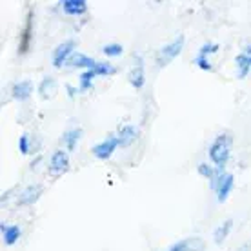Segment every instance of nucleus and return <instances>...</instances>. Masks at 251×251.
Masks as SVG:
<instances>
[{
	"mask_svg": "<svg viewBox=\"0 0 251 251\" xmlns=\"http://www.w3.org/2000/svg\"><path fill=\"white\" fill-rule=\"evenodd\" d=\"M75 48H76V42L73 38H69V40H64L62 44H58L55 50H53V66L55 68H62V66H68L69 58L75 55Z\"/></svg>",
	"mask_w": 251,
	"mask_h": 251,
	"instance_id": "4",
	"label": "nucleus"
},
{
	"mask_svg": "<svg viewBox=\"0 0 251 251\" xmlns=\"http://www.w3.org/2000/svg\"><path fill=\"white\" fill-rule=\"evenodd\" d=\"M242 53H244L246 57H250V58H251V44L244 46V50H242Z\"/></svg>",
	"mask_w": 251,
	"mask_h": 251,
	"instance_id": "28",
	"label": "nucleus"
},
{
	"mask_svg": "<svg viewBox=\"0 0 251 251\" xmlns=\"http://www.w3.org/2000/svg\"><path fill=\"white\" fill-rule=\"evenodd\" d=\"M115 71H117V69H115L113 64H109V62H100V60H99V62H97V66L93 68V73H95L97 76L113 75Z\"/></svg>",
	"mask_w": 251,
	"mask_h": 251,
	"instance_id": "21",
	"label": "nucleus"
},
{
	"mask_svg": "<svg viewBox=\"0 0 251 251\" xmlns=\"http://www.w3.org/2000/svg\"><path fill=\"white\" fill-rule=\"evenodd\" d=\"M204 250H206V242L201 237L180 239L168 248V251H204Z\"/></svg>",
	"mask_w": 251,
	"mask_h": 251,
	"instance_id": "8",
	"label": "nucleus"
},
{
	"mask_svg": "<svg viewBox=\"0 0 251 251\" xmlns=\"http://www.w3.org/2000/svg\"><path fill=\"white\" fill-rule=\"evenodd\" d=\"M231 144H233V138L227 133L217 135L215 140L211 142L209 150H207V155H209V160L213 162V166L217 170H222V171L226 170L229 157H231Z\"/></svg>",
	"mask_w": 251,
	"mask_h": 251,
	"instance_id": "1",
	"label": "nucleus"
},
{
	"mask_svg": "<svg viewBox=\"0 0 251 251\" xmlns=\"http://www.w3.org/2000/svg\"><path fill=\"white\" fill-rule=\"evenodd\" d=\"M233 186H235V176L227 171L219 170L217 175H215L213 180H209V188L217 193V201L219 202H226L229 193L233 191Z\"/></svg>",
	"mask_w": 251,
	"mask_h": 251,
	"instance_id": "2",
	"label": "nucleus"
},
{
	"mask_svg": "<svg viewBox=\"0 0 251 251\" xmlns=\"http://www.w3.org/2000/svg\"><path fill=\"white\" fill-rule=\"evenodd\" d=\"M127 80L135 89H142L146 84V73H144V64H142V57L135 55V66L129 69L127 73Z\"/></svg>",
	"mask_w": 251,
	"mask_h": 251,
	"instance_id": "9",
	"label": "nucleus"
},
{
	"mask_svg": "<svg viewBox=\"0 0 251 251\" xmlns=\"http://www.w3.org/2000/svg\"><path fill=\"white\" fill-rule=\"evenodd\" d=\"M33 93V82L31 80H19L13 84L11 88V97L15 100L25 102Z\"/></svg>",
	"mask_w": 251,
	"mask_h": 251,
	"instance_id": "13",
	"label": "nucleus"
},
{
	"mask_svg": "<svg viewBox=\"0 0 251 251\" xmlns=\"http://www.w3.org/2000/svg\"><path fill=\"white\" fill-rule=\"evenodd\" d=\"M217 168L215 166H209L207 162H201L199 164V175L204 176V178H207V180H213L215 175H217Z\"/></svg>",
	"mask_w": 251,
	"mask_h": 251,
	"instance_id": "24",
	"label": "nucleus"
},
{
	"mask_svg": "<svg viewBox=\"0 0 251 251\" xmlns=\"http://www.w3.org/2000/svg\"><path fill=\"white\" fill-rule=\"evenodd\" d=\"M219 44H215V42H204V44L199 48V53L197 55H201V57H206L209 58L211 55H215V53H219Z\"/></svg>",
	"mask_w": 251,
	"mask_h": 251,
	"instance_id": "23",
	"label": "nucleus"
},
{
	"mask_svg": "<svg viewBox=\"0 0 251 251\" xmlns=\"http://www.w3.org/2000/svg\"><path fill=\"white\" fill-rule=\"evenodd\" d=\"M19 151L22 155H29L31 153V142H29V135L22 133L19 138Z\"/></svg>",
	"mask_w": 251,
	"mask_h": 251,
	"instance_id": "25",
	"label": "nucleus"
},
{
	"mask_svg": "<svg viewBox=\"0 0 251 251\" xmlns=\"http://www.w3.org/2000/svg\"><path fill=\"white\" fill-rule=\"evenodd\" d=\"M66 89H68V97H69V99H75L76 93L80 91V89H78V86H76V88H75V86H69V84H68V86H66Z\"/></svg>",
	"mask_w": 251,
	"mask_h": 251,
	"instance_id": "27",
	"label": "nucleus"
},
{
	"mask_svg": "<svg viewBox=\"0 0 251 251\" xmlns=\"http://www.w3.org/2000/svg\"><path fill=\"white\" fill-rule=\"evenodd\" d=\"M99 60H95V58L88 57V55H84V53H75L73 57L69 58L68 66L69 68H82L84 71H88V69H93L97 66Z\"/></svg>",
	"mask_w": 251,
	"mask_h": 251,
	"instance_id": "17",
	"label": "nucleus"
},
{
	"mask_svg": "<svg viewBox=\"0 0 251 251\" xmlns=\"http://www.w3.org/2000/svg\"><path fill=\"white\" fill-rule=\"evenodd\" d=\"M0 233H2V240L6 246H15L22 237V229L17 224H7V222H0Z\"/></svg>",
	"mask_w": 251,
	"mask_h": 251,
	"instance_id": "11",
	"label": "nucleus"
},
{
	"mask_svg": "<svg viewBox=\"0 0 251 251\" xmlns=\"http://www.w3.org/2000/svg\"><path fill=\"white\" fill-rule=\"evenodd\" d=\"M102 53L106 55V57L109 58H115V57H120L122 53H124V48H122V44H117V42H111V44H106L102 46Z\"/></svg>",
	"mask_w": 251,
	"mask_h": 251,
	"instance_id": "22",
	"label": "nucleus"
},
{
	"mask_svg": "<svg viewBox=\"0 0 251 251\" xmlns=\"http://www.w3.org/2000/svg\"><path fill=\"white\" fill-rule=\"evenodd\" d=\"M184 44H186V37L184 35H176L171 42H168L166 46H162L158 50L157 55V64L162 68V66H168L170 62H173L184 50Z\"/></svg>",
	"mask_w": 251,
	"mask_h": 251,
	"instance_id": "3",
	"label": "nucleus"
},
{
	"mask_svg": "<svg viewBox=\"0 0 251 251\" xmlns=\"http://www.w3.org/2000/svg\"><path fill=\"white\" fill-rule=\"evenodd\" d=\"M33 35H35V29H33V11L29 9L27 15H25L24 27H22V31H20V44H19L20 55H25V53L29 51L31 42H33Z\"/></svg>",
	"mask_w": 251,
	"mask_h": 251,
	"instance_id": "7",
	"label": "nucleus"
},
{
	"mask_svg": "<svg viewBox=\"0 0 251 251\" xmlns=\"http://www.w3.org/2000/svg\"><path fill=\"white\" fill-rule=\"evenodd\" d=\"M95 78H97V75L93 73V69L82 71L80 76H78V89H80V91H89V89H93Z\"/></svg>",
	"mask_w": 251,
	"mask_h": 251,
	"instance_id": "20",
	"label": "nucleus"
},
{
	"mask_svg": "<svg viewBox=\"0 0 251 251\" xmlns=\"http://www.w3.org/2000/svg\"><path fill=\"white\" fill-rule=\"evenodd\" d=\"M82 137V129L80 127H73V129H68V131H64L62 138H60V142H62L64 150L68 151H75L76 144H78V140Z\"/></svg>",
	"mask_w": 251,
	"mask_h": 251,
	"instance_id": "16",
	"label": "nucleus"
},
{
	"mask_svg": "<svg viewBox=\"0 0 251 251\" xmlns=\"http://www.w3.org/2000/svg\"><path fill=\"white\" fill-rule=\"evenodd\" d=\"M58 89V84L57 80L53 78V76H44L40 84H38V95H40V99H44V100H50L55 97Z\"/></svg>",
	"mask_w": 251,
	"mask_h": 251,
	"instance_id": "15",
	"label": "nucleus"
},
{
	"mask_svg": "<svg viewBox=\"0 0 251 251\" xmlns=\"http://www.w3.org/2000/svg\"><path fill=\"white\" fill-rule=\"evenodd\" d=\"M231 227H233V220L231 219L224 220V222H222V224H220V226L213 231L215 244H222V242H224V240L229 237V231H231Z\"/></svg>",
	"mask_w": 251,
	"mask_h": 251,
	"instance_id": "19",
	"label": "nucleus"
},
{
	"mask_svg": "<svg viewBox=\"0 0 251 251\" xmlns=\"http://www.w3.org/2000/svg\"><path fill=\"white\" fill-rule=\"evenodd\" d=\"M60 9L69 17H80L88 11V2L86 0H62Z\"/></svg>",
	"mask_w": 251,
	"mask_h": 251,
	"instance_id": "12",
	"label": "nucleus"
},
{
	"mask_svg": "<svg viewBox=\"0 0 251 251\" xmlns=\"http://www.w3.org/2000/svg\"><path fill=\"white\" fill-rule=\"evenodd\" d=\"M117 138H119V144L122 146V148H127V146H131L138 138V129L131 124L120 126L119 133H117Z\"/></svg>",
	"mask_w": 251,
	"mask_h": 251,
	"instance_id": "14",
	"label": "nucleus"
},
{
	"mask_svg": "<svg viewBox=\"0 0 251 251\" xmlns=\"http://www.w3.org/2000/svg\"><path fill=\"white\" fill-rule=\"evenodd\" d=\"M42 195V186L40 184H29L25 186L19 195V206H33Z\"/></svg>",
	"mask_w": 251,
	"mask_h": 251,
	"instance_id": "10",
	"label": "nucleus"
},
{
	"mask_svg": "<svg viewBox=\"0 0 251 251\" xmlns=\"http://www.w3.org/2000/svg\"><path fill=\"white\" fill-rule=\"evenodd\" d=\"M235 66H237V76H239V78H246V76L251 73V58L246 57L244 53L237 55Z\"/></svg>",
	"mask_w": 251,
	"mask_h": 251,
	"instance_id": "18",
	"label": "nucleus"
},
{
	"mask_svg": "<svg viewBox=\"0 0 251 251\" xmlns=\"http://www.w3.org/2000/svg\"><path fill=\"white\" fill-rule=\"evenodd\" d=\"M193 64L199 69H202V71H213V64H211V60H209V58H206V57L197 55V57L193 58Z\"/></svg>",
	"mask_w": 251,
	"mask_h": 251,
	"instance_id": "26",
	"label": "nucleus"
},
{
	"mask_svg": "<svg viewBox=\"0 0 251 251\" xmlns=\"http://www.w3.org/2000/svg\"><path fill=\"white\" fill-rule=\"evenodd\" d=\"M119 138H117V135H109V137H106L102 142H99V144L93 146V155L99 160H107V158L113 155L115 151H117V148H119Z\"/></svg>",
	"mask_w": 251,
	"mask_h": 251,
	"instance_id": "6",
	"label": "nucleus"
},
{
	"mask_svg": "<svg viewBox=\"0 0 251 251\" xmlns=\"http://www.w3.org/2000/svg\"><path fill=\"white\" fill-rule=\"evenodd\" d=\"M50 175L60 176L69 170V153L66 150H57L50 158Z\"/></svg>",
	"mask_w": 251,
	"mask_h": 251,
	"instance_id": "5",
	"label": "nucleus"
}]
</instances>
